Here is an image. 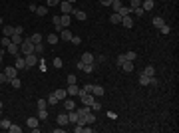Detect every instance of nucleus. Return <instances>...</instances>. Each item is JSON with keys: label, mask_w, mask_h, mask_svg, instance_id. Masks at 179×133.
I'll return each instance as SVG.
<instances>
[{"label": "nucleus", "mask_w": 179, "mask_h": 133, "mask_svg": "<svg viewBox=\"0 0 179 133\" xmlns=\"http://www.w3.org/2000/svg\"><path fill=\"white\" fill-rule=\"evenodd\" d=\"M112 6H113V12H117V10H120V8L123 6V4L120 2V0H113V2H112Z\"/></svg>", "instance_id": "nucleus-41"}, {"label": "nucleus", "mask_w": 179, "mask_h": 133, "mask_svg": "<svg viewBox=\"0 0 179 133\" xmlns=\"http://www.w3.org/2000/svg\"><path fill=\"white\" fill-rule=\"evenodd\" d=\"M38 121H40V119H38V117H28V119H26V125H28V127H38Z\"/></svg>", "instance_id": "nucleus-22"}, {"label": "nucleus", "mask_w": 179, "mask_h": 133, "mask_svg": "<svg viewBox=\"0 0 179 133\" xmlns=\"http://www.w3.org/2000/svg\"><path fill=\"white\" fill-rule=\"evenodd\" d=\"M44 48H46V46L42 44V42H40V44H36V46H34V54H36V56H40L42 52H44Z\"/></svg>", "instance_id": "nucleus-31"}, {"label": "nucleus", "mask_w": 179, "mask_h": 133, "mask_svg": "<svg viewBox=\"0 0 179 133\" xmlns=\"http://www.w3.org/2000/svg\"><path fill=\"white\" fill-rule=\"evenodd\" d=\"M82 70H84L86 74H92V72H94V64H84V66H82Z\"/></svg>", "instance_id": "nucleus-36"}, {"label": "nucleus", "mask_w": 179, "mask_h": 133, "mask_svg": "<svg viewBox=\"0 0 179 133\" xmlns=\"http://www.w3.org/2000/svg\"><path fill=\"white\" fill-rule=\"evenodd\" d=\"M149 79L151 78H147L145 74H141V76H139V86H149Z\"/></svg>", "instance_id": "nucleus-33"}, {"label": "nucleus", "mask_w": 179, "mask_h": 133, "mask_svg": "<svg viewBox=\"0 0 179 133\" xmlns=\"http://www.w3.org/2000/svg\"><path fill=\"white\" fill-rule=\"evenodd\" d=\"M12 40L10 38H8V36H4V38H2V48H8V44H10Z\"/></svg>", "instance_id": "nucleus-49"}, {"label": "nucleus", "mask_w": 179, "mask_h": 133, "mask_svg": "<svg viewBox=\"0 0 179 133\" xmlns=\"http://www.w3.org/2000/svg\"><path fill=\"white\" fill-rule=\"evenodd\" d=\"M82 103L84 105H92L94 103V93H84L82 95Z\"/></svg>", "instance_id": "nucleus-8"}, {"label": "nucleus", "mask_w": 179, "mask_h": 133, "mask_svg": "<svg viewBox=\"0 0 179 133\" xmlns=\"http://www.w3.org/2000/svg\"><path fill=\"white\" fill-rule=\"evenodd\" d=\"M2 56H4V50L0 48V64H2Z\"/></svg>", "instance_id": "nucleus-60"}, {"label": "nucleus", "mask_w": 179, "mask_h": 133, "mask_svg": "<svg viewBox=\"0 0 179 133\" xmlns=\"http://www.w3.org/2000/svg\"><path fill=\"white\" fill-rule=\"evenodd\" d=\"M38 119H40V121H46V119H48V111L46 109H38Z\"/></svg>", "instance_id": "nucleus-32"}, {"label": "nucleus", "mask_w": 179, "mask_h": 133, "mask_svg": "<svg viewBox=\"0 0 179 133\" xmlns=\"http://www.w3.org/2000/svg\"><path fill=\"white\" fill-rule=\"evenodd\" d=\"M131 12H134V8H129V6H122V8L117 10V14H120V16L123 18V16H129Z\"/></svg>", "instance_id": "nucleus-9"}, {"label": "nucleus", "mask_w": 179, "mask_h": 133, "mask_svg": "<svg viewBox=\"0 0 179 133\" xmlns=\"http://www.w3.org/2000/svg\"><path fill=\"white\" fill-rule=\"evenodd\" d=\"M58 123H60V125H68V123H70L68 113H60V115H58Z\"/></svg>", "instance_id": "nucleus-21"}, {"label": "nucleus", "mask_w": 179, "mask_h": 133, "mask_svg": "<svg viewBox=\"0 0 179 133\" xmlns=\"http://www.w3.org/2000/svg\"><path fill=\"white\" fill-rule=\"evenodd\" d=\"M0 22H2V16H0Z\"/></svg>", "instance_id": "nucleus-63"}, {"label": "nucleus", "mask_w": 179, "mask_h": 133, "mask_svg": "<svg viewBox=\"0 0 179 133\" xmlns=\"http://www.w3.org/2000/svg\"><path fill=\"white\" fill-rule=\"evenodd\" d=\"M100 2L103 4V6H112V2H113V0H100Z\"/></svg>", "instance_id": "nucleus-56"}, {"label": "nucleus", "mask_w": 179, "mask_h": 133, "mask_svg": "<svg viewBox=\"0 0 179 133\" xmlns=\"http://www.w3.org/2000/svg\"><path fill=\"white\" fill-rule=\"evenodd\" d=\"M78 117H80V115H78V111H74V109L68 113V119H70V123H74V125H76V121H78Z\"/></svg>", "instance_id": "nucleus-24"}, {"label": "nucleus", "mask_w": 179, "mask_h": 133, "mask_svg": "<svg viewBox=\"0 0 179 133\" xmlns=\"http://www.w3.org/2000/svg\"><path fill=\"white\" fill-rule=\"evenodd\" d=\"M143 12H145V10H143L141 6H137V8H134V14H135V16H143Z\"/></svg>", "instance_id": "nucleus-48"}, {"label": "nucleus", "mask_w": 179, "mask_h": 133, "mask_svg": "<svg viewBox=\"0 0 179 133\" xmlns=\"http://www.w3.org/2000/svg\"><path fill=\"white\" fill-rule=\"evenodd\" d=\"M6 52H8L10 56H14V58H16V56L20 54V46L14 44V42H10V44H8V48H6Z\"/></svg>", "instance_id": "nucleus-4"}, {"label": "nucleus", "mask_w": 179, "mask_h": 133, "mask_svg": "<svg viewBox=\"0 0 179 133\" xmlns=\"http://www.w3.org/2000/svg\"><path fill=\"white\" fill-rule=\"evenodd\" d=\"M36 14H38V16H46V14H48V8H46V6H38V8H36Z\"/></svg>", "instance_id": "nucleus-34"}, {"label": "nucleus", "mask_w": 179, "mask_h": 133, "mask_svg": "<svg viewBox=\"0 0 179 133\" xmlns=\"http://www.w3.org/2000/svg\"><path fill=\"white\" fill-rule=\"evenodd\" d=\"M96 121V115H94V113H92V111H90L88 115H86V123H88V125H92V123Z\"/></svg>", "instance_id": "nucleus-35"}, {"label": "nucleus", "mask_w": 179, "mask_h": 133, "mask_svg": "<svg viewBox=\"0 0 179 133\" xmlns=\"http://www.w3.org/2000/svg\"><path fill=\"white\" fill-rule=\"evenodd\" d=\"M56 103H58V97L54 95V93H52V95H48V105H56Z\"/></svg>", "instance_id": "nucleus-37"}, {"label": "nucleus", "mask_w": 179, "mask_h": 133, "mask_svg": "<svg viewBox=\"0 0 179 133\" xmlns=\"http://www.w3.org/2000/svg\"><path fill=\"white\" fill-rule=\"evenodd\" d=\"M0 127H2V129H8V127H10V119H2V121H0Z\"/></svg>", "instance_id": "nucleus-45"}, {"label": "nucleus", "mask_w": 179, "mask_h": 133, "mask_svg": "<svg viewBox=\"0 0 179 133\" xmlns=\"http://www.w3.org/2000/svg\"><path fill=\"white\" fill-rule=\"evenodd\" d=\"M123 62H125V56H123V54H120V56H117V66H122Z\"/></svg>", "instance_id": "nucleus-53"}, {"label": "nucleus", "mask_w": 179, "mask_h": 133, "mask_svg": "<svg viewBox=\"0 0 179 133\" xmlns=\"http://www.w3.org/2000/svg\"><path fill=\"white\" fill-rule=\"evenodd\" d=\"M60 10H62V14H72L74 4H72V2H66V0H62V2H60Z\"/></svg>", "instance_id": "nucleus-2"}, {"label": "nucleus", "mask_w": 179, "mask_h": 133, "mask_svg": "<svg viewBox=\"0 0 179 133\" xmlns=\"http://www.w3.org/2000/svg\"><path fill=\"white\" fill-rule=\"evenodd\" d=\"M14 32H16V34H22L24 28H22V26H16V28H14Z\"/></svg>", "instance_id": "nucleus-57"}, {"label": "nucleus", "mask_w": 179, "mask_h": 133, "mask_svg": "<svg viewBox=\"0 0 179 133\" xmlns=\"http://www.w3.org/2000/svg\"><path fill=\"white\" fill-rule=\"evenodd\" d=\"M110 22L112 24H122V16H120L117 12H113L112 16H110Z\"/></svg>", "instance_id": "nucleus-26"}, {"label": "nucleus", "mask_w": 179, "mask_h": 133, "mask_svg": "<svg viewBox=\"0 0 179 133\" xmlns=\"http://www.w3.org/2000/svg\"><path fill=\"white\" fill-rule=\"evenodd\" d=\"M82 89H84L86 93H92V84H88V86H84V88H82Z\"/></svg>", "instance_id": "nucleus-55"}, {"label": "nucleus", "mask_w": 179, "mask_h": 133, "mask_svg": "<svg viewBox=\"0 0 179 133\" xmlns=\"http://www.w3.org/2000/svg\"><path fill=\"white\" fill-rule=\"evenodd\" d=\"M122 70H123V72H127V74H129V72H134V64H131L129 60H125V62L122 64Z\"/></svg>", "instance_id": "nucleus-17"}, {"label": "nucleus", "mask_w": 179, "mask_h": 133, "mask_svg": "<svg viewBox=\"0 0 179 133\" xmlns=\"http://www.w3.org/2000/svg\"><path fill=\"white\" fill-rule=\"evenodd\" d=\"M10 84H12V88H16V89H18L20 86H22V84H20V79H18V78H12V79H10Z\"/></svg>", "instance_id": "nucleus-42"}, {"label": "nucleus", "mask_w": 179, "mask_h": 133, "mask_svg": "<svg viewBox=\"0 0 179 133\" xmlns=\"http://www.w3.org/2000/svg\"><path fill=\"white\" fill-rule=\"evenodd\" d=\"M72 36H74V34L70 32L68 28H62V32H60V38H62V40H72Z\"/></svg>", "instance_id": "nucleus-14"}, {"label": "nucleus", "mask_w": 179, "mask_h": 133, "mask_svg": "<svg viewBox=\"0 0 179 133\" xmlns=\"http://www.w3.org/2000/svg\"><path fill=\"white\" fill-rule=\"evenodd\" d=\"M153 6H155V2H153V0H141V8H143L145 12L153 10Z\"/></svg>", "instance_id": "nucleus-6"}, {"label": "nucleus", "mask_w": 179, "mask_h": 133, "mask_svg": "<svg viewBox=\"0 0 179 133\" xmlns=\"http://www.w3.org/2000/svg\"><path fill=\"white\" fill-rule=\"evenodd\" d=\"M141 74H145L147 78H151V76H155V68L153 66H145V70H143Z\"/></svg>", "instance_id": "nucleus-25"}, {"label": "nucleus", "mask_w": 179, "mask_h": 133, "mask_svg": "<svg viewBox=\"0 0 179 133\" xmlns=\"http://www.w3.org/2000/svg\"><path fill=\"white\" fill-rule=\"evenodd\" d=\"M163 24H165V20H163L161 16H153V26H155V28H161Z\"/></svg>", "instance_id": "nucleus-27"}, {"label": "nucleus", "mask_w": 179, "mask_h": 133, "mask_svg": "<svg viewBox=\"0 0 179 133\" xmlns=\"http://www.w3.org/2000/svg\"><path fill=\"white\" fill-rule=\"evenodd\" d=\"M125 56V60H129V62H134L135 58H137V54H135V52H127V54H123Z\"/></svg>", "instance_id": "nucleus-40"}, {"label": "nucleus", "mask_w": 179, "mask_h": 133, "mask_svg": "<svg viewBox=\"0 0 179 133\" xmlns=\"http://www.w3.org/2000/svg\"><path fill=\"white\" fill-rule=\"evenodd\" d=\"M90 111H92V107H90V105H84V107H80V109H78V115L86 117V115H88Z\"/></svg>", "instance_id": "nucleus-29"}, {"label": "nucleus", "mask_w": 179, "mask_h": 133, "mask_svg": "<svg viewBox=\"0 0 179 133\" xmlns=\"http://www.w3.org/2000/svg\"><path fill=\"white\" fill-rule=\"evenodd\" d=\"M68 86H70V84H76V81H78V78H76V76H74V74H70V76H68Z\"/></svg>", "instance_id": "nucleus-46"}, {"label": "nucleus", "mask_w": 179, "mask_h": 133, "mask_svg": "<svg viewBox=\"0 0 179 133\" xmlns=\"http://www.w3.org/2000/svg\"><path fill=\"white\" fill-rule=\"evenodd\" d=\"M64 107H66L68 111L76 109V103H74V100H64Z\"/></svg>", "instance_id": "nucleus-28"}, {"label": "nucleus", "mask_w": 179, "mask_h": 133, "mask_svg": "<svg viewBox=\"0 0 179 133\" xmlns=\"http://www.w3.org/2000/svg\"><path fill=\"white\" fill-rule=\"evenodd\" d=\"M16 72H18V70H16V66H8L6 70H4V74H6V78H8V79L16 78Z\"/></svg>", "instance_id": "nucleus-5"}, {"label": "nucleus", "mask_w": 179, "mask_h": 133, "mask_svg": "<svg viewBox=\"0 0 179 133\" xmlns=\"http://www.w3.org/2000/svg\"><path fill=\"white\" fill-rule=\"evenodd\" d=\"M52 22H54V26H56V24H60V16H54V18H52Z\"/></svg>", "instance_id": "nucleus-59"}, {"label": "nucleus", "mask_w": 179, "mask_h": 133, "mask_svg": "<svg viewBox=\"0 0 179 133\" xmlns=\"http://www.w3.org/2000/svg\"><path fill=\"white\" fill-rule=\"evenodd\" d=\"M52 64H54V68H62V66H64L62 58H54V62H52Z\"/></svg>", "instance_id": "nucleus-44"}, {"label": "nucleus", "mask_w": 179, "mask_h": 133, "mask_svg": "<svg viewBox=\"0 0 179 133\" xmlns=\"http://www.w3.org/2000/svg\"><path fill=\"white\" fill-rule=\"evenodd\" d=\"M70 22H72V16H70V14H62V16H60V24H62L64 28H68Z\"/></svg>", "instance_id": "nucleus-7"}, {"label": "nucleus", "mask_w": 179, "mask_h": 133, "mask_svg": "<svg viewBox=\"0 0 179 133\" xmlns=\"http://www.w3.org/2000/svg\"><path fill=\"white\" fill-rule=\"evenodd\" d=\"M82 62H84V64H94V56L90 54V52L82 54Z\"/></svg>", "instance_id": "nucleus-18"}, {"label": "nucleus", "mask_w": 179, "mask_h": 133, "mask_svg": "<svg viewBox=\"0 0 179 133\" xmlns=\"http://www.w3.org/2000/svg\"><path fill=\"white\" fill-rule=\"evenodd\" d=\"M62 0H48V6H58Z\"/></svg>", "instance_id": "nucleus-54"}, {"label": "nucleus", "mask_w": 179, "mask_h": 133, "mask_svg": "<svg viewBox=\"0 0 179 133\" xmlns=\"http://www.w3.org/2000/svg\"><path fill=\"white\" fill-rule=\"evenodd\" d=\"M90 107H92V111H100V109H101V103H100V101H96V100H94V103H92Z\"/></svg>", "instance_id": "nucleus-38"}, {"label": "nucleus", "mask_w": 179, "mask_h": 133, "mask_svg": "<svg viewBox=\"0 0 179 133\" xmlns=\"http://www.w3.org/2000/svg\"><path fill=\"white\" fill-rule=\"evenodd\" d=\"M68 95H78V91H80V88L78 86H76V84H70V86H68Z\"/></svg>", "instance_id": "nucleus-11"}, {"label": "nucleus", "mask_w": 179, "mask_h": 133, "mask_svg": "<svg viewBox=\"0 0 179 133\" xmlns=\"http://www.w3.org/2000/svg\"><path fill=\"white\" fill-rule=\"evenodd\" d=\"M24 60H26V68H32L38 64V56L36 54H28V56H24Z\"/></svg>", "instance_id": "nucleus-3"}, {"label": "nucleus", "mask_w": 179, "mask_h": 133, "mask_svg": "<svg viewBox=\"0 0 179 133\" xmlns=\"http://www.w3.org/2000/svg\"><path fill=\"white\" fill-rule=\"evenodd\" d=\"M72 14H74V18H78V20H86V18H88L84 10H76V8L72 10Z\"/></svg>", "instance_id": "nucleus-13"}, {"label": "nucleus", "mask_w": 179, "mask_h": 133, "mask_svg": "<svg viewBox=\"0 0 179 133\" xmlns=\"http://www.w3.org/2000/svg\"><path fill=\"white\" fill-rule=\"evenodd\" d=\"M82 131H84V133H92L94 129H92V127H86V125H84V127H82Z\"/></svg>", "instance_id": "nucleus-58"}, {"label": "nucleus", "mask_w": 179, "mask_h": 133, "mask_svg": "<svg viewBox=\"0 0 179 133\" xmlns=\"http://www.w3.org/2000/svg\"><path fill=\"white\" fill-rule=\"evenodd\" d=\"M137 6H141V0H131L129 2V8H137Z\"/></svg>", "instance_id": "nucleus-50"}, {"label": "nucleus", "mask_w": 179, "mask_h": 133, "mask_svg": "<svg viewBox=\"0 0 179 133\" xmlns=\"http://www.w3.org/2000/svg\"><path fill=\"white\" fill-rule=\"evenodd\" d=\"M36 105H38V109H46V107H48V101H46V100H38Z\"/></svg>", "instance_id": "nucleus-39"}, {"label": "nucleus", "mask_w": 179, "mask_h": 133, "mask_svg": "<svg viewBox=\"0 0 179 133\" xmlns=\"http://www.w3.org/2000/svg\"><path fill=\"white\" fill-rule=\"evenodd\" d=\"M30 42H32L34 46L36 44H40V42H42V34H38V32H34L32 36H30Z\"/></svg>", "instance_id": "nucleus-15"}, {"label": "nucleus", "mask_w": 179, "mask_h": 133, "mask_svg": "<svg viewBox=\"0 0 179 133\" xmlns=\"http://www.w3.org/2000/svg\"><path fill=\"white\" fill-rule=\"evenodd\" d=\"M0 111H2V101H0Z\"/></svg>", "instance_id": "nucleus-62"}, {"label": "nucleus", "mask_w": 179, "mask_h": 133, "mask_svg": "<svg viewBox=\"0 0 179 133\" xmlns=\"http://www.w3.org/2000/svg\"><path fill=\"white\" fill-rule=\"evenodd\" d=\"M159 32H161V34H169V32H171V28H169L167 24H163V26L159 28Z\"/></svg>", "instance_id": "nucleus-47"}, {"label": "nucleus", "mask_w": 179, "mask_h": 133, "mask_svg": "<svg viewBox=\"0 0 179 133\" xmlns=\"http://www.w3.org/2000/svg\"><path fill=\"white\" fill-rule=\"evenodd\" d=\"M2 34H4V36H8V38H10L12 34H14V26H4V28H2Z\"/></svg>", "instance_id": "nucleus-30"}, {"label": "nucleus", "mask_w": 179, "mask_h": 133, "mask_svg": "<svg viewBox=\"0 0 179 133\" xmlns=\"http://www.w3.org/2000/svg\"><path fill=\"white\" fill-rule=\"evenodd\" d=\"M92 93H94V95H103L106 89L101 88V86H92Z\"/></svg>", "instance_id": "nucleus-20"}, {"label": "nucleus", "mask_w": 179, "mask_h": 133, "mask_svg": "<svg viewBox=\"0 0 179 133\" xmlns=\"http://www.w3.org/2000/svg\"><path fill=\"white\" fill-rule=\"evenodd\" d=\"M10 40L14 42V44H18V46H20V44H22V40H24V38H22V34H16V32H14V34L10 36Z\"/></svg>", "instance_id": "nucleus-23"}, {"label": "nucleus", "mask_w": 179, "mask_h": 133, "mask_svg": "<svg viewBox=\"0 0 179 133\" xmlns=\"http://www.w3.org/2000/svg\"><path fill=\"white\" fill-rule=\"evenodd\" d=\"M122 24L125 26V28H131V26H134V18H131V16H123Z\"/></svg>", "instance_id": "nucleus-16"}, {"label": "nucleus", "mask_w": 179, "mask_h": 133, "mask_svg": "<svg viewBox=\"0 0 179 133\" xmlns=\"http://www.w3.org/2000/svg\"><path fill=\"white\" fill-rule=\"evenodd\" d=\"M20 52H22L24 56L34 54V44L30 42V38H24V40H22V44H20Z\"/></svg>", "instance_id": "nucleus-1"}, {"label": "nucleus", "mask_w": 179, "mask_h": 133, "mask_svg": "<svg viewBox=\"0 0 179 133\" xmlns=\"http://www.w3.org/2000/svg\"><path fill=\"white\" fill-rule=\"evenodd\" d=\"M4 81H10V79L6 78V74H4V72H0V84H4Z\"/></svg>", "instance_id": "nucleus-51"}, {"label": "nucleus", "mask_w": 179, "mask_h": 133, "mask_svg": "<svg viewBox=\"0 0 179 133\" xmlns=\"http://www.w3.org/2000/svg\"><path fill=\"white\" fill-rule=\"evenodd\" d=\"M14 66H16V70H24V68H26V60L16 56V64H14Z\"/></svg>", "instance_id": "nucleus-19"}, {"label": "nucleus", "mask_w": 179, "mask_h": 133, "mask_svg": "<svg viewBox=\"0 0 179 133\" xmlns=\"http://www.w3.org/2000/svg\"><path fill=\"white\" fill-rule=\"evenodd\" d=\"M58 40H60V36H58V34H48V38H46V42H48L50 46L58 44Z\"/></svg>", "instance_id": "nucleus-10"}, {"label": "nucleus", "mask_w": 179, "mask_h": 133, "mask_svg": "<svg viewBox=\"0 0 179 133\" xmlns=\"http://www.w3.org/2000/svg\"><path fill=\"white\" fill-rule=\"evenodd\" d=\"M54 95L58 97V101H64V100H66V95H68V91H66V89H56Z\"/></svg>", "instance_id": "nucleus-12"}, {"label": "nucleus", "mask_w": 179, "mask_h": 133, "mask_svg": "<svg viewBox=\"0 0 179 133\" xmlns=\"http://www.w3.org/2000/svg\"><path fill=\"white\" fill-rule=\"evenodd\" d=\"M70 42H72V44H76V46H78L80 42H82V40H80V36H72V40H70Z\"/></svg>", "instance_id": "nucleus-52"}, {"label": "nucleus", "mask_w": 179, "mask_h": 133, "mask_svg": "<svg viewBox=\"0 0 179 133\" xmlns=\"http://www.w3.org/2000/svg\"><path fill=\"white\" fill-rule=\"evenodd\" d=\"M8 131H12V133H20V131H22V127H18V125H12V123H10Z\"/></svg>", "instance_id": "nucleus-43"}, {"label": "nucleus", "mask_w": 179, "mask_h": 133, "mask_svg": "<svg viewBox=\"0 0 179 133\" xmlns=\"http://www.w3.org/2000/svg\"><path fill=\"white\" fill-rule=\"evenodd\" d=\"M66 2H72V4H74V2H76V0H66Z\"/></svg>", "instance_id": "nucleus-61"}]
</instances>
